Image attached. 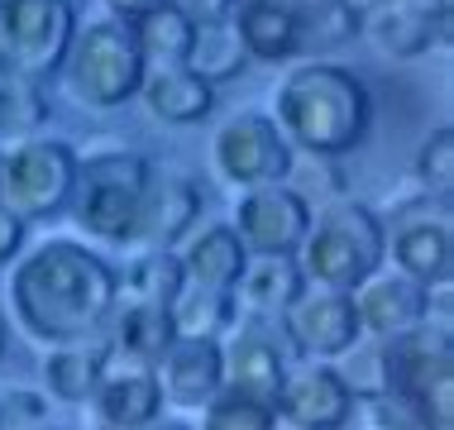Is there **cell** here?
I'll return each mask as SVG.
<instances>
[{"mask_svg": "<svg viewBox=\"0 0 454 430\" xmlns=\"http://www.w3.org/2000/svg\"><path fill=\"white\" fill-rule=\"evenodd\" d=\"M120 306L115 268L77 239H43L10 263V311L34 344L101 340Z\"/></svg>", "mask_w": 454, "mask_h": 430, "instance_id": "obj_1", "label": "cell"}, {"mask_svg": "<svg viewBox=\"0 0 454 430\" xmlns=\"http://www.w3.org/2000/svg\"><path fill=\"white\" fill-rule=\"evenodd\" d=\"M273 125L292 149H306L311 158H340L368 139L373 96L354 67L330 63V58H306L278 82Z\"/></svg>", "mask_w": 454, "mask_h": 430, "instance_id": "obj_2", "label": "cell"}, {"mask_svg": "<svg viewBox=\"0 0 454 430\" xmlns=\"http://www.w3.org/2000/svg\"><path fill=\"white\" fill-rule=\"evenodd\" d=\"M383 220L364 201H330L325 211H311L306 239L297 249V268L306 287L321 292H354L383 268Z\"/></svg>", "mask_w": 454, "mask_h": 430, "instance_id": "obj_3", "label": "cell"}, {"mask_svg": "<svg viewBox=\"0 0 454 430\" xmlns=\"http://www.w3.org/2000/svg\"><path fill=\"white\" fill-rule=\"evenodd\" d=\"M63 82L67 96L87 110H120L125 101H134L144 86V53L134 43L129 24L120 20H87L72 34V48L63 58Z\"/></svg>", "mask_w": 454, "mask_h": 430, "instance_id": "obj_4", "label": "cell"}, {"mask_svg": "<svg viewBox=\"0 0 454 430\" xmlns=\"http://www.w3.org/2000/svg\"><path fill=\"white\" fill-rule=\"evenodd\" d=\"M387 392H402L426 411L431 430H454V330L450 311L383 344Z\"/></svg>", "mask_w": 454, "mask_h": 430, "instance_id": "obj_5", "label": "cell"}, {"mask_svg": "<svg viewBox=\"0 0 454 430\" xmlns=\"http://www.w3.org/2000/svg\"><path fill=\"white\" fill-rule=\"evenodd\" d=\"M77 149L63 139H15L0 144V211L15 220H53L67 211L77 187Z\"/></svg>", "mask_w": 454, "mask_h": 430, "instance_id": "obj_6", "label": "cell"}, {"mask_svg": "<svg viewBox=\"0 0 454 430\" xmlns=\"http://www.w3.org/2000/svg\"><path fill=\"white\" fill-rule=\"evenodd\" d=\"M149 172H153L149 158L129 153V149H106V153L82 158L77 187H72V201H67L77 230H87L101 244H125Z\"/></svg>", "mask_w": 454, "mask_h": 430, "instance_id": "obj_7", "label": "cell"}, {"mask_svg": "<svg viewBox=\"0 0 454 430\" xmlns=\"http://www.w3.org/2000/svg\"><path fill=\"white\" fill-rule=\"evenodd\" d=\"M77 5L72 0H0V77L48 82L63 67Z\"/></svg>", "mask_w": 454, "mask_h": 430, "instance_id": "obj_8", "label": "cell"}, {"mask_svg": "<svg viewBox=\"0 0 454 430\" xmlns=\"http://www.w3.org/2000/svg\"><path fill=\"white\" fill-rule=\"evenodd\" d=\"M292 163H297V149L282 139L273 115L263 110H239L211 134V172L225 187H278L292 177Z\"/></svg>", "mask_w": 454, "mask_h": 430, "instance_id": "obj_9", "label": "cell"}, {"mask_svg": "<svg viewBox=\"0 0 454 430\" xmlns=\"http://www.w3.org/2000/svg\"><path fill=\"white\" fill-rule=\"evenodd\" d=\"M282 340H287L292 359H316V364L349 359V349L364 344V330H359V316H354L349 292L306 287L301 297L282 311Z\"/></svg>", "mask_w": 454, "mask_h": 430, "instance_id": "obj_10", "label": "cell"}, {"mask_svg": "<svg viewBox=\"0 0 454 430\" xmlns=\"http://www.w3.org/2000/svg\"><path fill=\"white\" fill-rule=\"evenodd\" d=\"M278 421L292 430H345L359 416V397L349 392L345 373L335 364H316V359H292L287 378L278 387L273 402Z\"/></svg>", "mask_w": 454, "mask_h": 430, "instance_id": "obj_11", "label": "cell"}, {"mask_svg": "<svg viewBox=\"0 0 454 430\" xmlns=\"http://www.w3.org/2000/svg\"><path fill=\"white\" fill-rule=\"evenodd\" d=\"M359 39L392 63L450 48V0H378L359 10Z\"/></svg>", "mask_w": 454, "mask_h": 430, "instance_id": "obj_12", "label": "cell"}, {"mask_svg": "<svg viewBox=\"0 0 454 430\" xmlns=\"http://www.w3.org/2000/svg\"><path fill=\"white\" fill-rule=\"evenodd\" d=\"M383 254H392V268L402 278H411L416 287L440 292L454 278V225H450V206H416L392 220V230H383Z\"/></svg>", "mask_w": 454, "mask_h": 430, "instance_id": "obj_13", "label": "cell"}, {"mask_svg": "<svg viewBox=\"0 0 454 430\" xmlns=\"http://www.w3.org/2000/svg\"><path fill=\"white\" fill-rule=\"evenodd\" d=\"M306 225H311V201L278 182V187H254V192H239L235 201V235L249 254L259 258H297L301 239H306Z\"/></svg>", "mask_w": 454, "mask_h": 430, "instance_id": "obj_14", "label": "cell"}, {"mask_svg": "<svg viewBox=\"0 0 454 430\" xmlns=\"http://www.w3.org/2000/svg\"><path fill=\"white\" fill-rule=\"evenodd\" d=\"M196 215H201V187L192 177H182V172L153 168L149 182H144V196H139V211H134L125 249H134V254L177 249L196 230Z\"/></svg>", "mask_w": 454, "mask_h": 430, "instance_id": "obj_15", "label": "cell"}, {"mask_svg": "<svg viewBox=\"0 0 454 430\" xmlns=\"http://www.w3.org/2000/svg\"><path fill=\"white\" fill-rule=\"evenodd\" d=\"M287 368H292V349L259 321L239 325L235 335L220 340V373H225V387L220 392H235V397L273 407Z\"/></svg>", "mask_w": 454, "mask_h": 430, "instance_id": "obj_16", "label": "cell"}, {"mask_svg": "<svg viewBox=\"0 0 454 430\" xmlns=\"http://www.w3.org/2000/svg\"><path fill=\"white\" fill-rule=\"evenodd\" d=\"M349 301H354V316H359L364 340H378V344L431 321V292L416 287L411 278H402L397 268H378L373 278L349 292Z\"/></svg>", "mask_w": 454, "mask_h": 430, "instance_id": "obj_17", "label": "cell"}, {"mask_svg": "<svg viewBox=\"0 0 454 430\" xmlns=\"http://www.w3.org/2000/svg\"><path fill=\"white\" fill-rule=\"evenodd\" d=\"M158 392H163V407L177 411H201L206 402L220 397L225 373H220V340H187L177 335L163 349V359L153 364Z\"/></svg>", "mask_w": 454, "mask_h": 430, "instance_id": "obj_18", "label": "cell"}, {"mask_svg": "<svg viewBox=\"0 0 454 430\" xmlns=\"http://www.w3.org/2000/svg\"><path fill=\"white\" fill-rule=\"evenodd\" d=\"M91 407L101 416V430H139L163 416V392H158L153 368L115 364V354H110L101 383L91 392Z\"/></svg>", "mask_w": 454, "mask_h": 430, "instance_id": "obj_19", "label": "cell"}, {"mask_svg": "<svg viewBox=\"0 0 454 430\" xmlns=\"http://www.w3.org/2000/svg\"><path fill=\"white\" fill-rule=\"evenodd\" d=\"M177 263L187 287H211V292H235V282L249 263V249L239 244V235L230 225H201L177 244Z\"/></svg>", "mask_w": 454, "mask_h": 430, "instance_id": "obj_20", "label": "cell"}, {"mask_svg": "<svg viewBox=\"0 0 454 430\" xmlns=\"http://www.w3.org/2000/svg\"><path fill=\"white\" fill-rule=\"evenodd\" d=\"M306 292V278L297 268V258H259L249 254L244 273L235 282V306L254 321H282L292 301Z\"/></svg>", "mask_w": 454, "mask_h": 430, "instance_id": "obj_21", "label": "cell"}, {"mask_svg": "<svg viewBox=\"0 0 454 430\" xmlns=\"http://www.w3.org/2000/svg\"><path fill=\"white\" fill-rule=\"evenodd\" d=\"M139 101L163 125H201L215 110V86L201 82L192 67H149L139 86Z\"/></svg>", "mask_w": 454, "mask_h": 430, "instance_id": "obj_22", "label": "cell"}, {"mask_svg": "<svg viewBox=\"0 0 454 430\" xmlns=\"http://www.w3.org/2000/svg\"><path fill=\"white\" fill-rule=\"evenodd\" d=\"M235 29L249 63H287L297 58V10L292 0H239Z\"/></svg>", "mask_w": 454, "mask_h": 430, "instance_id": "obj_23", "label": "cell"}, {"mask_svg": "<svg viewBox=\"0 0 454 430\" xmlns=\"http://www.w3.org/2000/svg\"><path fill=\"white\" fill-rule=\"evenodd\" d=\"M110 364V349L101 340H77V344H53L43 349V387L58 402H91Z\"/></svg>", "mask_w": 454, "mask_h": 430, "instance_id": "obj_24", "label": "cell"}, {"mask_svg": "<svg viewBox=\"0 0 454 430\" xmlns=\"http://www.w3.org/2000/svg\"><path fill=\"white\" fill-rule=\"evenodd\" d=\"M106 330L115 335V354H125V364H144V368H153L168 344L177 340L168 306H139V301H120Z\"/></svg>", "mask_w": 454, "mask_h": 430, "instance_id": "obj_25", "label": "cell"}, {"mask_svg": "<svg viewBox=\"0 0 454 430\" xmlns=\"http://www.w3.org/2000/svg\"><path fill=\"white\" fill-rule=\"evenodd\" d=\"M129 34L144 53V67H182L196 24L177 10V0H158V5L129 20Z\"/></svg>", "mask_w": 454, "mask_h": 430, "instance_id": "obj_26", "label": "cell"}, {"mask_svg": "<svg viewBox=\"0 0 454 430\" xmlns=\"http://www.w3.org/2000/svg\"><path fill=\"white\" fill-rule=\"evenodd\" d=\"M297 10V53L325 58L349 39H359V5L354 0H292Z\"/></svg>", "mask_w": 454, "mask_h": 430, "instance_id": "obj_27", "label": "cell"}, {"mask_svg": "<svg viewBox=\"0 0 454 430\" xmlns=\"http://www.w3.org/2000/svg\"><path fill=\"white\" fill-rule=\"evenodd\" d=\"M115 287H120V301L173 306L177 292L187 287V278H182V263L173 249H144L125 268H115Z\"/></svg>", "mask_w": 454, "mask_h": 430, "instance_id": "obj_28", "label": "cell"}, {"mask_svg": "<svg viewBox=\"0 0 454 430\" xmlns=\"http://www.w3.org/2000/svg\"><path fill=\"white\" fill-rule=\"evenodd\" d=\"M173 330L187 340H225L239 325L235 292H211V287H182L177 301L168 306Z\"/></svg>", "mask_w": 454, "mask_h": 430, "instance_id": "obj_29", "label": "cell"}, {"mask_svg": "<svg viewBox=\"0 0 454 430\" xmlns=\"http://www.w3.org/2000/svg\"><path fill=\"white\" fill-rule=\"evenodd\" d=\"M201 82H235L244 67H249V53L239 43V29L235 20H215V24H196L192 34V48H187V63Z\"/></svg>", "mask_w": 454, "mask_h": 430, "instance_id": "obj_30", "label": "cell"}, {"mask_svg": "<svg viewBox=\"0 0 454 430\" xmlns=\"http://www.w3.org/2000/svg\"><path fill=\"white\" fill-rule=\"evenodd\" d=\"M48 96L39 82H20V77H0V144L34 139L48 125Z\"/></svg>", "mask_w": 454, "mask_h": 430, "instance_id": "obj_31", "label": "cell"}, {"mask_svg": "<svg viewBox=\"0 0 454 430\" xmlns=\"http://www.w3.org/2000/svg\"><path fill=\"white\" fill-rule=\"evenodd\" d=\"M416 182L426 187V196L450 206V196H454V129L450 125H440L421 139V149H416Z\"/></svg>", "mask_w": 454, "mask_h": 430, "instance_id": "obj_32", "label": "cell"}, {"mask_svg": "<svg viewBox=\"0 0 454 430\" xmlns=\"http://www.w3.org/2000/svg\"><path fill=\"white\" fill-rule=\"evenodd\" d=\"M196 430H278V411L263 407V402L235 397V392H220L215 402L201 407Z\"/></svg>", "mask_w": 454, "mask_h": 430, "instance_id": "obj_33", "label": "cell"}, {"mask_svg": "<svg viewBox=\"0 0 454 430\" xmlns=\"http://www.w3.org/2000/svg\"><path fill=\"white\" fill-rule=\"evenodd\" d=\"M359 407H364L368 430H431L426 411L416 407L411 397H402V392H373V397L359 402Z\"/></svg>", "mask_w": 454, "mask_h": 430, "instance_id": "obj_34", "label": "cell"}, {"mask_svg": "<svg viewBox=\"0 0 454 430\" xmlns=\"http://www.w3.org/2000/svg\"><path fill=\"white\" fill-rule=\"evenodd\" d=\"M239 0H177V10L187 15L192 24H215V20H230Z\"/></svg>", "mask_w": 454, "mask_h": 430, "instance_id": "obj_35", "label": "cell"}, {"mask_svg": "<svg viewBox=\"0 0 454 430\" xmlns=\"http://www.w3.org/2000/svg\"><path fill=\"white\" fill-rule=\"evenodd\" d=\"M20 254H24V220L0 211V268H10Z\"/></svg>", "mask_w": 454, "mask_h": 430, "instance_id": "obj_36", "label": "cell"}, {"mask_svg": "<svg viewBox=\"0 0 454 430\" xmlns=\"http://www.w3.org/2000/svg\"><path fill=\"white\" fill-rule=\"evenodd\" d=\"M101 5H106V15H110V20L129 24L134 15H144L149 5H158V0H101Z\"/></svg>", "mask_w": 454, "mask_h": 430, "instance_id": "obj_37", "label": "cell"}, {"mask_svg": "<svg viewBox=\"0 0 454 430\" xmlns=\"http://www.w3.org/2000/svg\"><path fill=\"white\" fill-rule=\"evenodd\" d=\"M139 430H196V426H187V421H177V416H158V421H149V426H139Z\"/></svg>", "mask_w": 454, "mask_h": 430, "instance_id": "obj_38", "label": "cell"}, {"mask_svg": "<svg viewBox=\"0 0 454 430\" xmlns=\"http://www.w3.org/2000/svg\"><path fill=\"white\" fill-rule=\"evenodd\" d=\"M0 359H5V316H0Z\"/></svg>", "mask_w": 454, "mask_h": 430, "instance_id": "obj_39", "label": "cell"}, {"mask_svg": "<svg viewBox=\"0 0 454 430\" xmlns=\"http://www.w3.org/2000/svg\"><path fill=\"white\" fill-rule=\"evenodd\" d=\"M34 430H58V426H34Z\"/></svg>", "mask_w": 454, "mask_h": 430, "instance_id": "obj_40", "label": "cell"}, {"mask_svg": "<svg viewBox=\"0 0 454 430\" xmlns=\"http://www.w3.org/2000/svg\"><path fill=\"white\" fill-rule=\"evenodd\" d=\"M0 430H5V411H0Z\"/></svg>", "mask_w": 454, "mask_h": 430, "instance_id": "obj_41", "label": "cell"}, {"mask_svg": "<svg viewBox=\"0 0 454 430\" xmlns=\"http://www.w3.org/2000/svg\"><path fill=\"white\" fill-rule=\"evenodd\" d=\"M72 5H77V0H72Z\"/></svg>", "mask_w": 454, "mask_h": 430, "instance_id": "obj_42", "label": "cell"}]
</instances>
